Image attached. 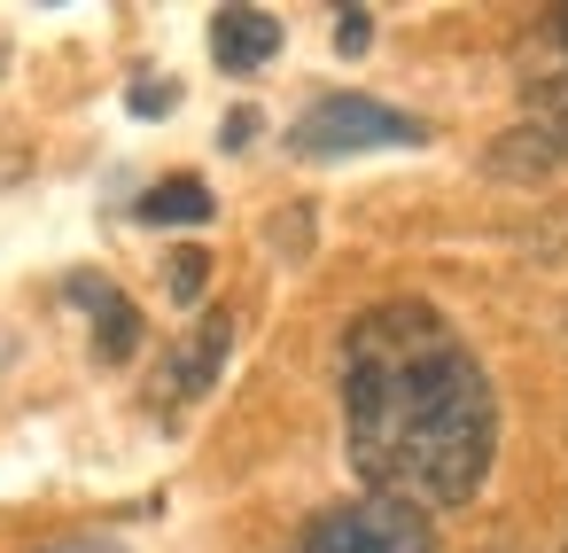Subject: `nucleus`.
Returning <instances> with one entry per match:
<instances>
[{
	"label": "nucleus",
	"instance_id": "f257e3e1",
	"mask_svg": "<svg viewBox=\"0 0 568 553\" xmlns=\"http://www.w3.org/2000/svg\"><path fill=\"white\" fill-rule=\"evenodd\" d=\"M343 429H351V467L374 483V499L397 506H467L490 475L498 452V398L467 335L420 304L389 296L366 304L343 328Z\"/></svg>",
	"mask_w": 568,
	"mask_h": 553
},
{
	"label": "nucleus",
	"instance_id": "f03ea898",
	"mask_svg": "<svg viewBox=\"0 0 568 553\" xmlns=\"http://www.w3.org/2000/svg\"><path fill=\"white\" fill-rule=\"evenodd\" d=\"M413 141H428V125L389 110V102H374V94H320L288 125L296 157H358V149H413Z\"/></svg>",
	"mask_w": 568,
	"mask_h": 553
},
{
	"label": "nucleus",
	"instance_id": "7ed1b4c3",
	"mask_svg": "<svg viewBox=\"0 0 568 553\" xmlns=\"http://www.w3.org/2000/svg\"><path fill=\"white\" fill-rule=\"evenodd\" d=\"M296 553H436V530L420 506H397V499H343L327 514L304 522Z\"/></svg>",
	"mask_w": 568,
	"mask_h": 553
},
{
	"label": "nucleus",
	"instance_id": "20e7f679",
	"mask_svg": "<svg viewBox=\"0 0 568 553\" xmlns=\"http://www.w3.org/2000/svg\"><path fill=\"white\" fill-rule=\"evenodd\" d=\"M498 172H552L568 164V79H537L529 87V125H514L490 149Z\"/></svg>",
	"mask_w": 568,
	"mask_h": 553
},
{
	"label": "nucleus",
	"instance_id": "39448f33",
	"mask_svg": "<svg viewBox=\"0 0 568 553\" xmlns=\"http://www.w3.org/2000/svg\"><path fill=\"white\" fill-rule=\"evenodd\" d=\"M211 56H219V71L250 79L257 63L281 56V17H265V9H219L211 17Z\"/></svg>",
	"mask_w": 568,
	"mask_h": 553
},
{
	"label": "nucleus",
	"instance_id": "423d86ee",
	"mask_svg": "<svg viewBox=\"0 0 568 553\" xmlns=\"http://www.w3.org/2000/svg\"><path fill=\"white\" fill-rule=\"evenodd\" d=\"M226 343H234V320H226V312H203V320H195V335L172 351V374H164L172 405H187V398H203V390L219 382V366H226Z\"/></svg>",
	"mask_w": 568,
	"mask_h": 553
},
{
	"label": "nucleus",
	"instance_id": "0eeeda50",
	"mask_svg": "<svg viewBox=\"0 0 568 553\" xmlns=\"http://www.w3.org/2000/svg\"><path fill=\"white\" fill-rule=\"evenodd\" d=\"M71 296H79V304H87V312L102 320L94 351H102L110 366H118V359H133V343H141V312H133V296H118V289L102 281V273H79V281H71Z\"/></svg>",
	"mask_w": 568,
	"mask_h": 553
},
{
	"label": "nucleus",
	"instance_id": "6e6552de",
	"mask_svg": "<svg viewBox=\"0 0 568 553\" xmlns=\"http://www.w3.org/2000/svg\"><path fill=\"white\" fill-rule=\"evenodd\" d=\"M211 211H219V203H211V188H203V180H187V172H180V180H156V188L141 195V219H149V227H203Z\"/></svg>",
	"mask_w": 568,
	"mask_h": 553
},
{
	"label": "nucleus",
	"instance_id": "1a4fd4ad",
	"mask_svg": "<svg viewBox=\"0 0 568 553\" xmlns=\"http://www.w3.org/2000/svg\"><path fill=\"white\" fill-rule=\"evenodd\" d=\"M164 265H172V296H180V304H195V296L211 289V258H203V250H172Z\"/></svg>",
	"mask_w": 568,
	"mask_h": 553
},
{
	"label": "nucleus",
	"instance_id": "9d476101",
	"mask_svg": "<svg viewBox=\"0 0 568 553\" xmlns=\"http://www.w3.org/2000/svg\"><path fill=\"white\" fill-rule=\"evenodd\" d=\"M335 17H343V24H335V48H343V56H366V40H374L366 17H374V9H335Z\"/></svg>",
	"mask_w": 568,
	"mask_h": 553
},
{
	"label": "nucleus",
	"instance_id": "9b49d317",
	"mask_svg": "<svg viewBox=\"0 0 568 553\" xmlns=\"http://www.w3.org/2000/svg\"><path fill=\"white\" fill-rule=\"evenodd\" d=\"M172 102H180V94H172V87H133V110H141V118H164V110H172Z\"/></svg>",
	"mask_w": 568,
	"mask_h": 553
},
{
	"label": "nucleus",
	"instance_id": "f8f14e48",
	"mask_svg": "<svg viewBox=\"0 0 568 553\" xmlns=\"http://www.w3.org/2000/svg\"><path fill=\"white\" fill-rule=\"evenodd\" d=\"M40 553H125V545H110V537H63V545H40Z\"/></svg>",
	"mask_w": 568,
	"mask_h": 553
},
{
	"label": "nucleus",
	"instance_id": "ddd939ff",
	"mask_svg": "<svg viewBox=\"0 0 568 553\" xmlns=\"http://www.w3.org/2000/svg\"><path fill=\"white\" fill-rule=\"evenodd\" d=\"M250 133H257V118H250V110H234V118H226V149H242Z\"/></svg>",
	"mask_w": 568,
	"mask_h": 553
},
{
	"label": "nucleus",
	"instance_id": "4468645a",
	"mask_svg": "<svg viewBox=\"0 0 568 553\" xmlns=\"http://www.w3.org/2000/svg\"><path fill=\"white\" fill-rule=\"evenodd\" d=\"M552 40H560V56H568V0L552 9Z\"/></svg>",
	"mask_w": 568,
	"mask_h": 553
}]
</instances>
